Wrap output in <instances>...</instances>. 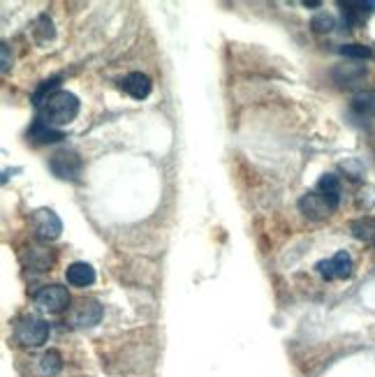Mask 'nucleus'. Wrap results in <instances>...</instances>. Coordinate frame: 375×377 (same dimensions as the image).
Segmentation results:
<instances>
[{"mask_svg": "<svg viewBox=\"0 0 375 377\" xmlns=\"http://www.w3.org/2000/svg\"><path fill=\"white\" fill-rule=\"evenodd\" d=\"M79 114V98L70 91H58L39 107L37 120H42L49 127H61L70 125Z\"/></svg>", "mask_w": 375, "mask_h": 377, "instance_id": "obj_1", "label": "nucleus"}, {"mask_svg": "<svg viewBox=\"0 0 375 377\" xmlns=\"http://www.w3.org/2000/svg\"><path fill=\"white\" fill-rule=\"evenodd\" d=\"M49 333H51L49 324L35 315L19 319L17 328H14V336H17V340L23 347H39V345H44L49 340Z\"/></svg>", "mask_w": 375, "mask_h": 377, "instance_id": "obj_2", "label": "nucleus"}, {"mask_svg": "<svg viewBox=\"0 0 375 377\" xmlns=\"http://www.w3.org/2000/svg\"><path fill=\"white\" fill-rule=\"evenodd\" d=\"M352 269H355L352 257H350L345 250L336 253L329 260L317 262V274H320L324 280H345L352 276Z\"/></svg>", "mask_w": 375, "mask_h": 377, "instance_id": "obj_3", "label": "nucleus"}, {"mask_svg": "<svg viewBox=\"0 0 375 377\" xmlns=\"http://www.w3.org/2000/svg\"><path fill=\"white\" fill-rule=\"evenodd\" d=\"M49 167L63 181H79V176H82V158L72 153V151H58V153H53L49 160Z\"/></svg>", "mask_w": 375, "mask_h": 377, "instance_id": "obj_4", "label": "nucleus"}, {"mask_svg": "<svg viewBox=\"0 0 375 377\" xmlns=\"http://www.w3.org/2000/svg\"><path fill=\"white\" fill-rule=\"evenodd\" d=\"M70 303V294L63 285H46L35 294V306L44 312H63Z\"/></svg>", "mask_w": 375, "mask_h": 377, "instance_id": "obj_5", "label": "nucleus"}, {"mask_svg": "<svg viewBox=\"0 0 375 377\" xmlns=\"http://www.w3.org/2000/svg\"><path fill=\"white\" fill-rule=\"evenodd\" d=\"M299 211L310 220H324V218H329L331 211H336V206H333L322 192L315 190V192H306V195L299 199Z\"/></svg>", "mask_w": 375, "mask_h": 377, "instance_id": "obj_6", "label": "nucleus"}, {"mask_svg": "<svg viewBox=\"0 0 375 377\" xmlns=\"http://www.w3.org/2000/svg\"><path fill=\"white\" fill-rule=\"evenodd\" d=\"M33 227H35V234L42 241H56L63 231V222L51 208H39L33 215Z\"/></svg>", "mask_w": 375, "mask_h": 377, "instance_id": "obj_7", "label": "nucleus"}, {"mask_svg": "<svg viewBox=\"0 0 375 377\" xmlns=\"http://www.w3.org/2000/svg\"><path fill=\"white\" fill-rule=\"evenodd\" d=\"M102 319V306L95 299H82L72 308L70 322L75 326H95Z\"/></svg>", "mask_w": 375, "mask_h": 377, "instance_id": "obj_8", "label": "nucleus"}, {"mask_svg": "<svg viewBox=\"0 0 375 377\" xmlns=\"http://www.w3.org/2000/svg\"><path fill=\"white\" fill-rule=\"evenodd\" d=\"M121 86H123V91L134 100H144L151 95V79L146 75H141V72H130V75L121 82Z\"/></svg>", "mask_w": 375, "mask_h": 377, "instance_id": "obj_9", "label": "nucleus"}, {"mask_svg": "<svg viewBox=\"0 0 375 377\" xmlns=\"http://www.w3.org/2000/svg\"><path fill=\"white\" fill-rule=\"evenodd\" d=\"M65 278L72 287H89L95 283V269L86 262H75L68 267Z\"/></svg>", "mask_w": 375, "mask_h": 377, "instance_id": "obj_10", "label": "nucleus"}, {"mask_svg": "<svg viewBox=\"0 0 375 377\" xmlns=\"http://www.w3.org/2000/svg\"><path fill=\"white\" fill-rule=\"evenodd\" d=\"M317 192H322V195L338 208V202H341V181H338V176L324 174L320 179V183H317Z\"/></svg>", "mask_w": 375, "mask_h": 377, "instance_id": "obj_11", "label": "nucleus"}, {"mask_svg": "<svg viewBox=\"0 0 375 377\" xmlns=\"http://www.w3.org/2000/svg\"><path fill=\"white\" fill-rule=\"evenodd\" d=\"M28 134H30V139L42 141V143H49V141H61V139H63V132H61V130H56V127L44 125L42 120H35Z\"/></svg>", "mask_w": 375, "mask_h": 377, "instance_id": "obj_12", "label": "nucleus"}, {"mask_svg": "<svg viewBox=\"0 0 375 377\" xmlns=\"http://www.w3.org/2000/svg\"><path fill=\"white\" fill-rule=\"evenodd\" d=\"M350 229H352V234L359 241H369V243H375V218H371V215H364V218L355 220Z\"/></svg>", "mask_w": 375, "mask_h": 377, "instance_id": "obj_13", "label": "nucleus"}, {"mask_svg": "<svg viewBox=\"0 0 375 377\" xmlns=\"http://www.w3.org/2000/svg\"><path fill=\"white\" fill-rule=\"evenodd\" d=\"M352 109L362 116H375V93H359L352 100Z\"/></svg>", "mask_w": 375, "mask_h": 377, "instance_id": "obj_14", "label": "nucleus"}, {"mask_svg": "<svg viewBox=\"0 0 375 377\" xmlns=\"http://www.w3.org/2000/svg\"><path fill=\"white\" fill-rule=\"evenodd\" d=\"M42 375L46 377H53V375H58V371L63 368V361H61V354L56 350H49L46 354L42 357Z\"/></svg>", "mask_w": 375, "mask_h": 377, "instance_id": "obj_15", "label": "nucleus"}, {"mask_svg": "<svg viewBox=\"0 0 375 377\" xmlns=\"http://www.w3.org/2000/svg\"><path fill=\"white\" fill-rule=\"evenodd\" d=\"M58 82H61V79H49V82H44L42 86H39V91L33 95V104H35L37 109L42 107V104H44L46 100H49L53 93H58V91H61V88H58Z\"/></svg>", "mask_w": 375, "mask_h": 377, "instance_id": "obj_16", "label": "nucleus"}, {"mask_svg": "<svg viewBox=\"0 0 375 377\" xmlns=\"http://www.w3.org/2000/svg\"><path fill=\"white\" fill-rule=\"evenodd\" d=\"M310 28H313L315 33H331V30L336 28V19H333L331 14L320 12V14H315L313 21H310Z\"/></svg>", "mask_w": 375, "mask_h": 377, "instance_id": "obj_17", "label": "nucleus"}, {"mask_svg": "<svg viewBox=\"0 0 375 377\" xmlns=\"http://www.w3.org/2000/svg\"><path fill=\"white\" fill-rule=\"evenodd\" d=\"M341 53L345 56V58H357V60L371 58V56H373L371 46H364V44H343Z\"/></svg>", "mask_w": 375, "mask_h": 377, "instance_id": "obj_18", "label": "nucleus"}, {"mask_svg": "<svg viewBox=\"0 0 375 377\" xmlns=\"http://www.w3.org/2000/svg\"><path fill=\"white\" fill-rule=\"evenodd\" d=\"M357 206L364 208V211H371L375 206V186H364L357 195Z\"/></svg>", "mask_w": 375, "mask_h": 377, "instance_id": "obj_19", "label": "nucleus"}, {"mask_svg": "<svg viewBox=\"0 0 375 377\" xmlns=\"http://www.w3.org/2000/svg\"><path fill=\"white\" fill-rule=\"evenodd\" d=\"M306 7H320V3H317V0H310V3H308V0H306V3H304Z\"/></svg>", "mask_w": 375, "mask_h": 377, "instance_id": "obj_20", "label": "nucleus"}]
</instances>
